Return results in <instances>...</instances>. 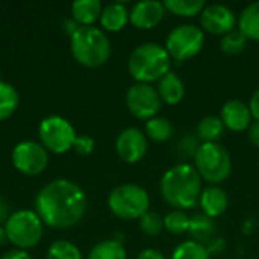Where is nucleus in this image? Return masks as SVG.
Here are the masks:
<instances>
[{
  "instance_id": "1",
  "label": "nucleus",
  "mask_w": 259,
  "mask_h": 259,
  "mask_svg": "<svg viewBox=\"0 0 259 259\" xmlns=\"http://www.w3.org/2000/svg\"><path fill=\"white\" fill-rule=\"evenodd\" d=\"M35 209L42 223L52 228H70L87 211V194L74 182L56 179L39 190Z\"/></svg>"
},
{
  "instance_id": "2",
  "label": "nucleus",
  "mask_w": 259,
  "mask_h": 259,
  "mask_svg": "<svg viewBox=\"0 0 259 259\" xmlns=\"http://www.w3.org/2000/svg\"><path fill=\"white\" fill-rule=\"evenodd\" d=\"M202 178L196 167L179 162L170 167L161 178V196L175 209H191L199 203Z\"/></svg>"
},
{
  "instance_id": "3",
  "label": "nucleus",
  "mask_w": 259,
  "mask_h": 259,
  "mask_svg": "<svg viewBox=\"0 0 259 259\" xmlns=\"http://www.w3.org/2000/svg\"><path fill=\"white\" fill-rule=\"evenodd\" d=\"M127 68L131 76L140 83L159 82L171 68V58L165 47L156 42H144L134 49Z\"/></svg>"
},
{
  "instance_id": "4",
  "label": "nucleus",
  "mask_w": 259,
  "mask_h": 259,
  "mask_svg": "<svg viewBox=\"0 0 259 259\" xmlns=\"http://www.w3.org/2000/svg\"><path fill=\"white\" fill-rule=\"evenodd\" d=\"M74 59L85 67H100L111 56V41L96 26H79L70 38Z\"/></svg>"
},
{
  "instance_id": "5",
  "label": "nucleus",
  "mask_w": 259,
  "mask_h": 259,
  "mask_svg": "<svg viewBox=\"0 0 259 259\" xmlns=\"http://www.w3.org/2000/svg\"><path fill=\"white\" fill-rule=\"evenodd\" d=\"M196 170L211 185L225 182L232 171V161L228 150L219 143H202L194 156Z\"/></svg>"
},
{
  "instance_id": "6",
  "label": "nucleus",
  "mask_w": 259,
  "mask_h": 259,
  "mask_svg": "<svg viewBox=\"0 0 259 259\" xmlns=\"http://www.w3.org/2000/svg\"><path fill=\"white\" fill-rule=\"evenodd\" d=\"M108 206L114 215L123 220H140L149 211L150 197L144 188L135 184H123L111 191Z\"/></svg>"
},
{
  "instance_id": "7",
  "label": "nucleus",
  "mask_w": 259,
  "mask_h": 259,
  "mask_svg": "<svg viewBox=\"0 0 259 259\" xmlns=\"http://www.w3.org/2000/svg\"><path fill=\"white\" fill-rule=\"evenodd\" d=\"M8 240L24 250L39 243L42 237V220L39 215L29 209H21L9 215L5 223Z\"/></svg>"
},
{
  "instance_id": "8",
  "label": "nucleus",
  "mask_w": 259,
  "mask_h": 259,
  "mask_svg": "<svg viewBox=\"0 0 259 259\" xmlns=\"http://www.w3.org/2000/svg\"><path fill=\"white\" fill-rule=\"evenodd\" d=\"M205 44L203 30L196 24H181L175 27L165 41V50L170 58L184 62L200 53Z\"/></svg>"
},
{
  "instance_id": "9",
  "label": "nucleus",
  "mask_w": 259,
  "mask_h": 259,
  "mask_svg": "<svg viewBox=\"0 0 259 259\" xmlns=\"http://www.w3.org/2000/svg\"><path fill=\"white\" fill-rule=\"evenodd\" d=\"M42 146L55 153H64L70 150L76 140V132L71 123L59 115H49L41 120L38 127Z\"/></svg>"
},
{
  "instance_id": "10",
  "label": "nucleus",
  "mask_w": 259,
  "mask_h": 259,
  "mask_svg": "<svg viewBox=\"0 0 259 259\" xmlns=\"http://www.w3.org/2000/svg\"><path fill=\"white\" fill-rule=\"evenodd\" d=\"M161 97L158 90L150 83H134L126 93V105L131 114L140 120H150L156 117L161 109Z\"/></svg>"
},
{
  "instance_id": "11",
  "label": "nucleus",
  "mask_w": 259,
  "mask_h": 259,
  "mask_svg": "<svg viewBox=\"0 0 259 259\" xmlns=\"http://www.w3.org/2000/svg\"><path fill=\"white\" fill-rule=\"evenodd\" d=\"M12 164L26 175H38L49 164L47 149L32 140L18 143L12 150Z\"/></svg>"
},
{
  "instance_id": "12",
  "label": "nucleus",
  "mask_w": 259,
  "mask_h": 259,
  "mask_svg": "<svg viewBox=\"0 0 259 259\" xmlns=\"http://www.w3.org/2000/svg\"><path fill=\"white\" fill-rule=\"evenodd\" d=\"M200 24L206 32L223 36L235 29V24H238V18L235 17V12L226 5L212 3L205 6V9L202 11Z\"/></svg>"
},
{
  "instance_id": "13",
  "label": "nucleus",
  "mask_w": 259,
  "mask_h": 259,
  "mask_svg": "<svg viewBox=\"0 0 259 259\" xmlns=\"http://www.w3.org/2000/svg\"><path fill=\"white\" fill-rule=\"evenodd\" d=\"M147 137L137 127H127L121 131L115 141L118 156L129 164L141 161L147 153Z\"/></svg>"
},
{
  "instance_id": "14",
  "label": "nucleus",
  "mask_w": 259,
  "mask_h": 259,
  "mask_svg": "<svg viewBox=\"0 0 259 259\" xmlns=\"http://www.w3.org/2000/svg\"><path fill=\"white\" fill-rule=\"evenodd\" d=\"M165 15V8L162 2L144 0L134 5L131 9L129 21L138 29H153L156 27Z\"/></svg>"
},
{
  "instance_id": "15",
  "label": "nucleus",
  "mask_w": 259,
  "mask_h": 259,
  "mask_svg": "<svg viewBox=\"0 0 259 259\" xmlns=\"http://www.w3.org/2000/svg\"><path fill=\"white\" fill-rule=\"evenodd\" d=\"M220 118L225 127L234 132L247 131L252 124V114L249 106L241 100H229L223 105Z\"/></svg>"
},
{
  "instance_id": "16",
  "label": "nucleus",
  "mask_w": 259,
  "mask_h": 259,
  "mask_svg": "<svg viewBox=\"0 0 259 259\" xmlns=\"http://www.w3.org/2000/svg\"><path fill=\"white\" fill-rule=\"evenodd\" d=\"M199 205L205 215L215 219V217H220L228 209L229 199L223 188H220L219 185H211L202 191Z\"/></svg>"
},
{
  "instance_id": "17",
  "label": "nucleus",
  "mask_w": 259,
  "mask_h": 259,
  "mask_svg": "<svg viewBox=\"0 0 259 259\" xmlns=\"http://www.w3.org/2000/svg\"><path fill=\"white\" fill-rule=\"evenodd\" d=\"M190 235L193 237V241L208 246L217 234V225L214 222V219L202 214H196L190 219V229H188Z\"/></svg>"
},
{
  "instance_id": "18",
  "label": "nucleus",
  "mask_w": 259,
  "mask_h": 259,
  "mask_svg": "<svg viewBox=\"0 0 259 259\" xmlns=\"http://www.w3.org/2000/svg\"><path fill=\"white\" fill-rule=\"evenodd\" d=\"M129 15H131V11L126 8L124 3L114 2V3L106 5L102 9L100 23L106 30L117 32V30H121L127 24Z\"/></svg>"
},
{
  "instance_id": "19",
  "label": "nucleus",
  "mask_w": 259,
  "mask_h": 259,
  "mask_svg": "<svg viewBox=\"0 0 259 259\" xmlns=\"http://www.w3.org/2000/svg\"><path fill=\"white\" fill-rule=\"evenodd\" d=\"M158 94L167 105H178L185 96V85L181 77L170 71L158 82Z\"/></svg>"
},
{
  "instance_id": "20",
  "label": "nucleus",
  "mask_w": 259,
  "mask_h": 259,
  "mask_svg": "<svg viewBox=\"0 0 259 259\" xmlns=\"http://www.w3.org/2000/svg\"><path fill=\"white\" fill-rule=\"evenodd\" d=\"M102 3L99 0H76L71 5L73 20L82 26H91L102 15Z\"/></svg>"
},
{
  "instance_id": "21",
  "label": "nucleus",
  "mask_w": 259,
  "mask_h": 259,
  "mask_svg": "<svg viewBox=\"0 0 259 259\" xmlns=\"http://www.w3.org/2000/svg\"><path fill=\"white\" fill-rule=\"evenodd\" d=\"M238 29L247 39L259 41V2L246 6L238 17Z\"/></svg>"
},
{
  "instance_id": "22",
  "label": "nucleus",
  "mask_w": 259,
  "mask_h": 259,
  "mask_svg": "<svg viewBox=\"0 0 259 259\" xmlns=\"http://www.w3.org/2000/svg\"><path fill=\"white\" fill-rule=\"evenodd\" d=\"M225 134V124L220 117L208 115L200 120L197 126V138L203 143H217Z\"/></svg>"
},
{
  "instance_id": "23",
  "label": "nucleus",
  "mask_w": 259,
  "mask_h": 259,
  "mask_svg": "<svg viewBox=\"0 0 259 259\" xmlns=\"http://www.w3.org/2000/svg\"><path fill=\"white\" fill-rule=\"evenodd\" d=\"M146 135L156 143L168 141L175 135V127L168 118L153 117L146 121Z\"/></svg>"
},
{
  "instance_id": "24",
  "label": "nucleus",
  "mask_w": 259,
  "mask_h": 259,
  "mask_svg": "<svg viewBox=\"0 0 259 259\" xmlns=\"http://www.w3.org/2000/svg\"><path fill=\"white\" fill-rule=\"evenodd\" d=\"M127 258V253H126V249L124 246L117 241V240H105V241H100L97 243L90 255L88 259H126Z\"/></svg>"
},
{
  "instance_id": "25",
  "label": "nucleus",
  "mask_w": 259,
  "mask_h": 259,
  "mask_svg": "<svg viewBox=\"0 0 259 259\" xmlns=\"http://www.w3.org/2000/svg\"><path fill=\"white\" fill-rule=\"evenodd\" d=\"M203 0H165L164 8L165 11L179 15V17H196L202 14L205 9Z\"/></svg>"
},
{
  "instance_id": "26",
  "label": "nucleus",
  "mask_w": 259,
  "mask_h": 259,
  "mask_svg": "<svg viewBox=\"0 0 259 259\" xmlns=\"http://www.w3.org/2000/svg\"><path fill=\"white\" fill-rule=\"evenodd\" d=\"M20 103L18 91L8 82L0 80V121L11 117Z\"/></svg>"
},
{
  "instance_id": "27",
  "label": "nucleus",
  "mask_w": 259,
  "mask_h": 259,
  "mask_svg": "<svg viewBox=\"0 0 259 259\" xmlns=\"http://www.w3.org/2000/svg\"><path fill=\"white\" fill-rule=\"evenodd\" d=\"M171 259H211L206 246L199 244L193 240L181 243L175 250Z\"/></svg>"
},
{
  "instance_id": "28",
  "label": "nucleus",
  "mask_w": 259,
  "mask_h": 259,
  "mask_svg": "<svg viewBox=\"0 0 259 259\" xmlns=\"http://www.w3.org/2000/svg\"><path fill=\"white\" fill-rule=\"evenodd\" d=\"M188 214L182 209H173L164 217V229L171 235H182L190 229Z\"/></svg>"
},
{
  "instance_id": "29",
  "label": "nucleus",
  "mask_w": 259,
  "mask_h": 259,
  "mask_svg": "<svg viewBox=\"0 0 259 259\" xmlns=\"http://www.w3.org/2000/svg\"><path fill=\"white\" fill-rule=\"evenodd\" d=\"M199 147H200V144H199L197 135H193L191 132H185L178 138L176 146H175V152L179 156V159L188 161L191 158L194 159Z\"/></svg>"
},
{
  "instance_id": "30",
  "label": "nucleus",
  "mask_w": 259,
  "mask_h": 259,
  "mask_svg": "<svg viewBox=\"0 0 259 259\" xmlns=\"http://www.w3.org/2000/svg\"><path fill=\"white\" fill-rule=\"evenodd\" d=\"M47 259H82V253L73 243L67 240H58L50 244Z\"/></svg>"
},
{
  "instance_id": "31",
  "label": "nucleus",
  "mask_w": 259,
  "mask_h": 259,
  "mask_svg": "<svg viewBox=\"0 0 259 259\" xmlns=\"http://www.w3.org/2000/svg\"><path fill=\"white\" fill-rule=\"evenodd\" d=\"M247 38L240 29H234L229 33L223 35L220 39V47L228 55H238L246 49Z\"/></svg>"
},
{
  "instance_id": "32",
  "label": "nucleus",
  "mask_w": 259,
  "mask_h": 259,
  "mask_svg": "<svg viewBox=\"0 0 259 259\" xmlns=\"http://www.w3.org/2000/svg\"><path fill=\"white\" fill-rule=\"evenodd\" d=\"M140 228L143 234H146L147 237H158L164 229V219L158 212L149 209L140 219Z\"/></svg>"
},
{
  "instance_id": "33",
  "label": "nucleus",
  "mask_w": 259,
  "mask_h": 259,
  "mask_svg": "<svg viewBox=\"0 0 259 259\" xmlns=\"http://www.w3.org/2000/svg\"><path fill=\"white\" fill-rule=\"evenodd\" d=\"M73 149L79 153V155H90L94 150V140L90 135H80L76 137Z\"/></svg>"
},
{
  "instance_id": "34",
  "label": "nucleus",
  "mask_w": 259,
  "mask_h": 259,
  "mask_svg": "<svg viewBox=\"0 0 259 259\" xmlns=\"http://www.w3.org/2000/svg\"><path fill=\"white\" fill-rule=\"evenodd\" d=\"M225 247H226V241L222 240V238H214V240L206 246V249H208V252H209L211 256L220 255V253L225 250Z\"/></svg>"
},
{
  "instance_id": "35",
  "label": "nucleus",
  "mask_w": 259,
  "mask_h": 259,
  "mask_svg": "<svg viewBox=\"0 0 259 259\" xmlns=\"http://www.w3.org/2000/svg\"><path fill=\"white\" fill-rule=\"evenodd\" d=\"M249 109H250V114L252 117L259 121V88L252 94L250 97V102H249Z\"/></svg>"
},
{
  "instance_id": "36",
  "label": "nucleus",
  "mask_w": 259,
  "mask_h": 259,
  "mask_svg": "<svg viewBox=\"0 0 259 259\" xmlns=\"http://www.w3.org/2000/svg\"><path fill=\"white\" fill-rule=\"evenodd\" d=\"M249 140L255 147H259V121L256 120L249 126Z\"/></svg>"
},
{
  "instance_id": "37",
  "label": "nucleus",
  "mask_w": 259,
  "mask_h": 259,
  "mask_svg": "<svg viewBox=\"0 0 259 259\" xmlns=\"http://www.w3.org/2000/svg\"><path fill=\"white\" fill-rule=\"evenodd\" d=\"M0 259H32L30 255L26 252V250H21V249H15V250H11V252H6Z\"/></svg>"
},
{
  "instance_id": "38",
  "label": "nucleus",
  "mask_w": 259,
  "mask_h": 259,
  "mask_svg": "<svg viewBox=\"0 0 259 259\" xmlns=\"http://www.w3.org/2000/svg\"><path fill=\"white\" fill-rule=\"evenodd\" d=\"M137 259H165L164 258V255L159 252V250H156V249H146V250H143Z\"/></svg>"
},
{
  "instance_id": "39",
  "label": "nucleus",
  "mask_w": 259,
  "mask_h": 259,
  "mask_svg": "<svg viewBox=\"0 0 259 259\" xmlns=\"http://www.w3.org/2000/svg\"><path fill=\"white\" fill-rule=\"evenodd\" d=\"M8 219H9V205L3 197H0V225L6 223Z\"/></svg>"
},
{
  "instance_id": "40",
  "label": "nucleus",
  "mask_w": 259,
  "mask_h": 259,
  "mask_svg": "<svg viewBox=\"0 0 259 259\" xmlns=\"http://www.w3.org/2000/svg\"><path fill=\"white\" fill-rule=\"evenodd\" d=\"M8 241V235H6V231H5V228H2L0 226V246H3L5 243Z\"/></svg>"
}]
</instances>
